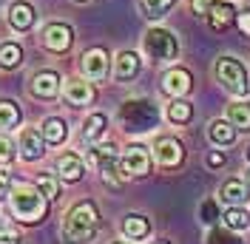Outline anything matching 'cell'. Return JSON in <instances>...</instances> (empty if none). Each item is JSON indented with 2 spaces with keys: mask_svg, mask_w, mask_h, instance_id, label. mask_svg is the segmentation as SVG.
<instances>
[{
  "mask_svg": "<svg viewBox=\"0 0 250 244\" xmlns=\"http://www.w3.org/2000/svg\"><path fill=\"white\" fill-rule=\"evenodd\" d=\"M236 15H239V12L233 9V3H228V0L216 3V0H213V6L208 9V23H210L213 31H225L236 20Z\"/></svg>",
  "mask_w": 250,
  "mask_h": 244,
  "instance_id": "obj_13",
  "label": "cell"
},
{
  "mask_svg": "<svg viewBox=\"0 0 250 244\" xmlns=\"http://www.w3.org/2000/svg\"><path fill=\"white\" fill-rule=\"evenodd\" d=\"M208 137H210L213 145L228 148V145H233V142H236V128L228 120H213L210 125H208Z\"/></svg>",
  "mask_w": 250,
  "mask_h": 244,
  "instance_id": "obj_16",
  "label": "cell"
},
{
  "mask_svg": "<svg viewBox=\"0 0 250 244\" xmlns=\"http://www.w3.org/2000/svg\"><path fill=\"white\" fill-rule=\"evenodd\" d=\"M216 77H219V82H222L230 94H236V97H248L250 94L248 71H245V65L236 60V57L222 54L216 60Z\"/></svg>",
  "mask_w": 250,
  "mask_h": 244,
  "instance_id": "obj_4",
  "label": "cell"
},
{
  "mask_svg": "<svg viewBox=\"0 0 250 244\" xmlns=\"http://www.w3.org/2000/svg\"><path fill=\"white\" fill-rule=\"evenodd\" d=\"M74 43V31L68 23H48L46 29H43V46L48 51H54V54H62V51H68Z\"/></svg>",
  "mask_w": 250,
  "mask_h": 244,
  "instance_id": "obj_7",
  "label": "cell"
},
{
  "mask_svg": "<svg viewBox=\"0 0 250 244\" xmlns=\"http://www.w3.org/2000/svg\"><path fill=\"white\" fill-rule=\"evenodd\" d=\"M154 156H156V162H159L162 168H176V165L185 159V148H182L179 139L159 137L154 142Z\"/></svg>",
  "mask_w": 250,
  "mask_h": 244,
  "instance_id": "obj_8",
  "label": "cell"
},
{
  "mask_svg": "<svg viewBox=\"0 0 250 244\" xmlns=\"http://www.w3.org/2000/svg\"><path fill=\"white\" fill-rule=\"evenodd\" d=\"M37 187L43 190V196L46 199H57L60 196V182H57V176H51V173H40V176H37Z\"/></svg>",
  "mask_w": 250,
  "mask_h": 244,
  "instance_id": "obj_29",
  "label": "cell"
},
{
  "mask_svg": "<svg viewBox=\"0 0 250 244\" xmlns=\"http://www.w3.org/2000/svg\"><path fill=\"white\" fill-rule=\"evenodd\" d=\"M23 62V48L17 43H0V68H17Z\"/></svg>",
  "mask_w": 250,
  "mask_h": 244,
  "instance_id": "obj_27",
  "label": "cell"
},
{
  "mask_svg": "<svg viewBox=\"0 0 250 244\" xmlns=\"http://www.w3.org/2000/svg\"><path fill=\"white\" fill-rule=\"evenodd\" d=\"M20 125V108L12 100H0V131H9Z\"/></svg>",
  "mask_w": 250,
  "mask_h": 244,
  "instance_id": "obj_25",
  "label": "cell"
},
{
  "mask_svg": "<svg viewBox=\"0 0 250 244\" xmlns=\"http://www.w3.org/2000/svg\"><path fill=\"white\" fill-rule=\"evenodd\" d=\"M199 219H202L205 224H213V222L219 219L216 204H213V202H202V204H199Z\"/></svg>",
  "mask_w": 250,
  "mask_h": 244,
  "instance_id": "obj_32",
  "label": "cell"
},
{
  "mask_svg": "<svg viewBox=\"0 0 250 244\" xmlns=\"http://www.w3.org/2000/svg\"><path fill=\"white\" fill-rule=\"evenodd\" d=\"M228 122L236 131H250V102H233L228 105Z\"/></svg>",
  "mask_w": 250,
  "mask_h": 244,
  "instance_id": "obj_23",
  "label": "cell"
},
{
  "mask_svg": "<svg viewBox=\"0 0 250 244\" xmlns=\"http://www.w3.org/2000/svg\"><path fill=\"white\" fill-rule=\"evenodd\" d=\"M151 170V153L145 145H131L125 148L123 159H120V173L123 176H145Z\"/></svg>",
  "mask_w": 250,
  "mask_h": 244,
  "instance_id": "obj_6",
  "label": "cell"
},
{
  "mask_svg": "<svg viewBox=\"0 0 250 244\" xmlns=\"http://www.w3.org/2000/svg\"><path fill=\"white\" fill-rule=\"evenodd\" d=\"M9 23H12V29L17 31H29L34 26V6L31 3H23V0H17L9 6Z\"/></svg>",
  "mask_w": 250,
  "mask_h": 244,
  "instance_id": "obj_14",
  "label": "cell"
},
{
  "mask_svg": "<svg viewBox=\"0 0 250 244\" xmlns=\"http://www.w3.org/2000/svg\"><path fill=\"white\" fill-rule=\"evenodd\" d=\"M62 97H65L71 105H88L94 100V88L85 80H68L65 88H62Z\"/></svg>",
  "mask_w": 250,
  "mask_h": 244,
  "instance_id": "obj_15",
  "label": "cell"
},
{
  "mask_svg": "<svg viewBox=\"0 0 250 244\" xmlns=\"http://www.w3.org/2000/svg\"><path fill=\"white\" fill-rule=\"evenodd\" d=\"M31 94L40 100H54L60 94V74L57 71H37L31 80Z\"/></svg>",
  "mask_w": 250,
  "mask_h": 244,
  "instance_id": "obj_12",
  "label": "cell"
},
{
  "mask_svg": "<svg viewBox=\"0 0 250 244\" xmlns=\"http://www.w3.org/2000/svg\"><path fill=\"white\" fill-rule=\"evenodd\" d=\"M120 122L128 134H148L159 122V108L151 100H128L120 108Z\"/></svg>",
  "mask_w": 250,
  "mask_h": 244,
  "instance_id": "obj_3",
  "label": "cell"
},
{
  "mask_svg": "<svg viewBox=\"0 0 250 244\" xmlns=\"http://www.w3.org/2000/svg\"><path fill=\"white\" fill-rule=\"evenodd\" d=\"M162 88H165V94H171V97H185L193 88V77H190L188 68H171V71H165V77H162Z\"/></svg>",
  "mask_w": 250,
  "mask_h": 244,
  "instance_id": "obj_11",
  "label": "cell"
},
{
  "mask_svg": "<svg viewBox=\"0 0 250 244\" xmlns=\"http://www.w3.org/2000/svg\"><path fill=\"white\" fill-rule=\"evenodd\" d=\"M43 153H46V139H43V134L37 128H26L20 134V156L26 162H37Z\"/></svg>",
  "mask_w": 250,
  "mask_h": 244,
  "instance_id": "obj_10",
  "label": "cell"
},
{
  "mask_svg": "<svg viewBox=\"0 0 250 244\" xmlns=\"http://www.w3.org/2000/svg\"><path fill=\"white\" fill-rule=\"evenodd\" d=\"M173 3H176V0H140V12H142V17H148V20H159L162 15L171 12Z\"/></svg>",
  "mask_w": 250,
  "mask_h": 244,
  "instance_id": "obj_24",
  "label": "cell"
},
{
  "mask_svg": "<svg viewBox=\"0 0 250 244\" xmlns=\"http://www.w3.org/2000/svg\"><path fill=\"white\" fill-rule=\"evenodd\" d=\"M120 244H128V242H120Z\"/></svg>",
  "mask_w": 250,
  "mask_h": 244,
  "instance_id": "obj_42",
  "label": "cell"
},
{
  "mask_svg": "<svg viewBox=\"0 0 250 244\" xmlns=\"http://www.w3.org/2000/svg\"><path fill=\"white\" fill-rule=\"evenodd\" d=\"M245 156H248V162H250V148H248V153H245Z\"/></svg>",
  "mask_w": 250,
  "mask_h": 244,
  "instance_id": "obj_39",
  "label": "cell"
},
{
  "mask_svg": "<svg viewBox=\"0 0 250 244\" xmlns=\"http://www.w3.org/2000/svg\"><path fill=\"white\" fill-rule=\"evenodd\" d=\"M57 170H60V179L62 182H80L83 176V159L77 153H62L57 159Z\"/></svg>",
  "mask_w": 250,
  "mask_h": 244,
  "instance_id": "obj_18",
  "label": "cell"
},
{
  "mask_svg": "<svg viewBox=\"0 0 250 244\" xmlns=\"http://www.w3.org/2000/svg\"><path fill=\"white\" fill-rule=\"evenodd\" d=\"M123 233H125V239L140 242V239H145V236L151 233V222L140 213H128L123 219Z\"/></svg>",
  "mask_w": 250,
  "mask_h": 244,
  "instance_id": "obj_17",
  "label": "cell"
},
{
  "mask_svg": "<svg viewBox=\"0 0 250 244\" xmlns=\"http://www.w3.org/2000/svg\"><path fill=\"white\" fill-rule=\"evenodd\" d=\"M9 187H12V179H9V173H0V199L9 196Z\"/></svg>",
  "mask_w": 250,
  "mask_h": 244,
  "instance_id": "obj_37",
  "label": "cell"
},
{
  "mask_svg": "<svg viewBox=\"0 0 250 244\" xmlns=\"http://www.w3.org/2000/svg\"><path fill=\"white\" fill-rule=\"evenodd\" d=\"M83 74L94 80V82H100V80H105L108 77V51L105 48H91V51H85L83 54Z\"/></svg>",
  "mask_w": 250,
  "mask_h": 244,
  "instance_id": "obj_9",
  "label": "cell"
},
{
  "mask_svg": "<svg viewBox=\"0 0 250 244\" xmlns=\"http://www.w3.org/2000/svg\"><path fill=\"white\" fill-rule=\"evenodd\" d=\"M77 3H85V0H77Z\"/></svg>",
  "mask_w": 250,
  "mask_h": 244,
  "instance_id": "obj_41",
  "label": "cell"
},
{
  "mask_svg": "<svg viewBox=\"0 0 250 244\" xmlns=\"http://www.w3.org/2000/svg\"><path fill=\"white\" fill-rule=\"evenodd\" d=\"M222 199H225L230 207H242V204L250 199V190H248V184H245V182L230 179V182L222 184Z\"/></svg>",
  "mask_w": 250,
  "mask_h": 244,
  "instance_id": "obj_21",
  "label": "cell"
},
{
  "mask_svg": "<svg viewBox=\"0 0 250 244\" xmlns=\"http://www.w3.org/2000/svg\"><path fill=\"white\" fill-rule=\"evenodd\" d=\"M9 202H12V213L23 224H37L48 213V202L37 184H29V182L15 184L12 182V187H9Z\"/></svg>",
  "mask_w": 250,
  "mask_h": 244,
  "instance_id": "obj_1",
  "label": "cell"
},
{
  "mask_svg": "<svg viewBox=\"0 0 250 244\" xmlns=\"http://www.w3.org/2000/svg\"><path fill=\"white\" fill-rule=\"evenodd\" d=\"M97 224H100V213H97V204L94 202H77L68 216H65V224L62 233L65 239L74 244H85L97 236Z\"/></svg>",
  "mask_w": 250,
  "mask_h": 244,
  "instance_id": "obj_2",
  "label": "cell"
},
{
  "mask_svg": "<svg viewBox=\"0 0 250 244\" xmlns=\"http://www.w3.org/2000/svg\"><path fill=\"white\" fill-rule=\"evenodd\" d=\"M140 54H134V51H123V54H117V62H114V74L120 77V80H131V77L140 74Z\"/></svg>",
  "mask_w": 250,
  "mask_h": 244,
  "instance_id": "obj_20",
  "label": "cell"
},
{
  "mask_svg": "<svg viewBox=\"0 0 250 244\" xmlns=\"http://www.w3.org/2000/svg\"><path fill=\"white\" fill-rule=\"evenodd\" d=\"M154 244H168V242H154Z\"/></svg>",
  "mask_w": 250,
  "mask_h": 244,
  "instance_id": "obj_40",
  "label": "cell"
},
{
  "mask_svg": "<svg viewBox=\"0 0 250 244\" xmlns=\"http://www.w3.org/2000/svg\"><path fill=\"white\" fill-rule=\"evenodd\" d=\"M40 134L46 139V145H62L65 137H68V125H65V120H60V117H48V120L43 122V128H40Z\"/></svg>",
  "mask_w": 250,
  "mask_h": 244,
  "instance_id": "obj_19",
  "label": "cell"
},
{
  "mask_svg": "<svg viewBox=\"0 0 250 244\" xmlns=\"http://www.w3.org/2000/svg\"><path fill=\"white\" fill-rule=\"evenodd\" d=\"M105 125H108L105 114H91V117L85 120V125H83V139H85V142H97V139L103 137Z\"/></svg>",
  "mask_w": 250,
  "mask_h": 244,
  "instance_id": "obj_26",
  "label": "cell"
},
{
  "mask_svg": "<svg viewBox=\"0 0 250 244\" xmlns=\"http://www.w3.org/2000/svg\"><path fill=\"white\" fill-rule=\"evenodd\" d=\"M225 224H228V230H245L250 227V213L242 210V207H230L225 213Z\"/></svg>",
  "mask_w": 250,
  "mask_h": 244,
  "instance_id": "obj_28",
  "label": "cell"
},
{
  "mask_svg": "<svg viewBox=\"0 0 250 244\" xmlns=\"http://www.w3.org/2000/svg\"><path fill=\"white\" fill-rule=\"evenodd\" d=\"M208 244H242L236 239L230 230H210V236H208Z\"/></svg>",
  "mask_w": 250,
  "mask_h": 244,
  "instance_id": "obj_30",
  "label": "cell"
},
{
  "mask_svg": "<svg viewBox=\"0 0 250 244\" xmlns=\"http://www.w3.org/2000/svg\"><path fill=\"white\" fill-rule=\"evenodd\" d=\"M17 156V151H15V142L9 137H0V165H9L12 159Z\"/></svg>",
  "mask_w": 250,
  "mask_h": 244,
  "instance_id": "obj_31",
  "label": "cell"
},
{
  "mask_svg": "<svg viewBox=\"0 0 250 244\" xmlns=\"http://www.w3.org/2000/svg\"><path fill=\"white\" fill-rule=\"evenodd\" d=\"M0 244H23V239L12 227H0Z\"/></svg>",
  "mask_w": 250,
  "mask_h": 244,
  "instance_id": "obj_33",
  "label": "cell"
},
{
  "mask_svg": "<svg viewBox=\"0 0 250 244\" xmlns=\"http://www.w3.org/2000/svg\"><path fill=\"white\" fill-rule=\"evenodd\" d=\"M210 6H213V0H190V9H193L196 15H208Z\"/></svg>",
  "mask_w": 250,
  "mask_h": 244,
  "instance_id": "obj_36",
  "label": "cell"
},
{
  "mask_svg": "<svg viewBox=\"0 0 250 244\" xmlns=\"http://www.w3.org/2000/svg\"><path fill=\"white\" fill-rule=\"evenodd\" d=\"M225 162H228V156H225V153H219V151L208 153V165H210V168H222Z\"/></svg>",
  "mask_w": 250,
  "mask_h": 244,
  "instance_id": "obj_34",
  "label": "cell"
},
{
  "mask_svg": "<svg viewBox=\"0 0 250 244\" xmlns=\"http://www.w3.org/2000/svg\"><path fill=\"white\" fill-rule=\"evenodd\" d=\"M145 54L156 62H168L173 60L176 54H179V43H176V37H173V31L168 29H148L145 34Z\"/></svg>",
  "mask_w": 250,
  "mask_h": 244,
  "instance_id": "obj_5",
  "label": "cell"
},
{
  "mask_svg": "<svg viewBox=\"0 0 250 244\" xmlns=\"http://www.w3.org/2000/svg\"><path fill=\"white\" fill-rule=\"evenodd\" d=\"M168 120L173 125H188L193 120V105L188 100H182V97H173V102L168 105Z\"/></svg>",
  "mask_w": 250,
  "mask_h": 244,
  "instance_id": "obj_22",
  "label": "cell"
},
{
  "mask_svg": "<svg viewBox=\"0 0 250 244\" xmlns=\"http://www.w3.org/2000/svg\"><path fill=\"white\" fill-rule=\"evenodd\" d=\"M245 184H250V168H248V176H245Z\"/></svg>",
  "mask_w": 250,
  "mask_h": 244,
  "instance_id": "obj_38",
  "label": "cell"
},
{
  "mask_svg": "<svg viewBox=\"0 0 250 244\" xmlns=\"http://www.w3.org/2000/svg\"><path fill=\"white\" fill-rule=\"evenodd\" d=\"M236 23H239V29L245 31V34H250V9L239 12V15H236Z\"/></svg>",
  "mask_w": 250,
  "mask_h": 244,
  "instance_id": "obj_35",
  "label": "cell"
}]
</instances>
